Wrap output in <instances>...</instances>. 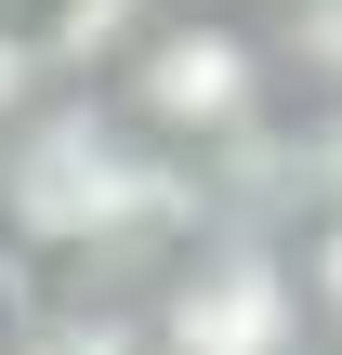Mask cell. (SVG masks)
Listing matches in <instances>:
<instances>
[{"mask_svg":"<svg viewBox=\"0 0 342 355\" xmlns=\"http://www.w3.org/2000/svg\"><path fill=\"white\" fill-rule=\"evenodd\" d=\"M198 224H211V184L171 145H145L105 92H40L0 132V237L40 250V263L158 250V237H198Z\"/></svg>","mask_w":342,"mask_h":355,"instance_id":"cell-1","label":"cell"},{"mask_svg":"<svg viewBox=\"0 0 342 355\" xmlns=\"http://www.w3.org/2000/svg\"><path fill=\"white\" fill-rule=\"evenodd\" d=\"M105 105L198 171V158H224V145H264V119H277V40L237 26V13L171 0V13L132 40V66L105 79Z\"/></svg>","mask_w":342,"mask_h":355,"instance_id":"cell-2","label":"cell"},{"mask_svg":"<svg viewBox=\"0 0 342 355\" xmlns=\"http://www.w3.org/2000/svg\"><path fill=\"white\" fill-rule=\"evenodd\" d=\"M132 316H145V355H303V329H316L277 224L171 237V263H158V290Z\"/></svg>","mask_w":342,"mask_h":355,"instance_id":"cell-3","label":"cell"},{"mask_svg":"<svg viewBox=\"0 0 342 355\" xmlns=\"http://www.w3.org/2000/svg\"><path fill=\"white\" fill-rule=\"evenodd\" d=\"M158 13H171V0H53V13H40V53H53V79H66V92H105Z\"/></svg>","mask_w":342,"mask_h":355,"instance_id":"cell-4","label":"cell"},{"mask_svg":"<svg viewBox=\"0 0 342 355\" xmlns=\"http://www.w3.org/2000/svg\"><path fill=\"white\" fill-rule=\"evenodd\" d=\"M0 355H145V316L105 303V290H53V303L13 316V343H0Z\"/></svg>","mask_w":342,"mask_h":355,"instance_id":"cell-5","label":"cell"},{"mask_svg":"<svg viewBox=\"0 0 342 355\" xmlns=\"http://www.w3.org/2000/svg\"><path fill=\"white\" fill-rule=\"evenodd\" d=\"M277 79H316L342 105V0H290V26H277Z\"/></svg>","mask_w":342,"mask_h":355,"instance_id":"cell-6","label":"cell"},{"mask_svg":"<svg viewBox=\"0 0 342 355\" xmlns=\"http://www.w3.org/2000/svg\"><path fill=\"white\" fill-rule=\"evenodd\" d=\"M290 277H303V316H316V329H342V198H316V211H303Z\"/></svg>","mask_w":342,"mask_h":355,"instance_id":"cell-7","label":"cell"},{"mask_svg":"<svg viewBox=\"0 0 342 355\" xmlns=\"http://www.w3.org/2000/svg\"><path fill=\"white\" fill-rule=\"evenodd\" d=\"M40 92H53V53H40V26H0V132H13Z\"/></svg>","mask_w":342,"mask_h":355,"instance_id":"cell-8","label":"cell"},{"mask_svg":"<svg viewBox=\"0 0 342 355\" xmlns=\"http://www.w3.org/2000/svg\"><path fill=\"white\" fill-rule=\"evenodd\" d=\"M40 13H53V0H0V26H40Z\"/></svg>","mask_w":342,"mask_h":355,"instance_id":"cell-9","label":"cell"},{"mask_svg":"<svg viewBox=\"0 0 342 355\" xmlns=\"http://www.w3.org/2000/svg\"><path fill=\"white\" fill-rule=\"evenodd\" d=\"M330 355H342V343H330Z\"/></svg>","mask_w":342,"mask_h":355,"instance_id":"cell-10","label":"cell"}]
</instances>
